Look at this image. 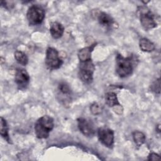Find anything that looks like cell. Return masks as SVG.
Instances as JSON below:
<instances>
[{
    "instance_id": "1",
    "label": "cell",
    "mask_w": 161,
    "mask_h": 161,
    "mask_svg": "<svg viewBox=\"0 0 161 161\" xmlns=\"http://www.w3.org/2000/svg\"><path fill=\"white\" fill-rule=\"evenodd\" d=\"M135 57L130 55L123 57L121 53H118L116 57L115 70L118 75L121 78L131 75L134 69V62Z\"/></svg>"
},
{
    "instance_id": "2",
    "label": "cell",
    "mask_w": 161,
    "mask_h": 161,
    "mask_svg": "<svg viewBox=\"0 0 161 161\" xmlns=\"http://www.w3.org/2000/svg\"><path fill=\"white\" fill-rule=\"evenodd\" d=\"M54 127L53 119L48 115H44L37 119L34 130L36 137L39 139L47 138Z\"/></svg>"
},
{
    "instance_id": "3",
    "label": "cell",
    "mask_w": 161,
    "mask_h": 161,
    "mask_svg": "<svg viewBox=\"0 0 161 161\" xmlns=\"http://www.w3.org/2000/svg\"><path fill=\"white\" fill-rule=\"evenodd\" d=\"M95 66L92 60L80 62L78 76L80 80L84 84H90L93 80V74Z\"/></svg>"
},
{
    "instance_id": "4",
    "label": "cell",
    "mask_w": 161,
    "mask_h": 161,
    "mask_svg": "<svg viewBox=\"0 0 161 161\" xmlns=\"http://www.w3.org/2000/svg\"><path fill=\"white\" fill-rule=\"evenodd\" d=\"M45 16L44 9L38 5L33 4L31 6L26 13V18L30 25H38L41 24Z\"/></svg>"
},
{
    "instance_id": "5",
    "label": "cell",
    "mask_w": 161,
    "mask_h": 161,
    "mask_svg": "<svg viewBox=\"0 0 161 161\" xmlns=\"http://www.w3.org/2000/svg\"><path fill=\"white\" fill-rule=\"evenodd\" d=\"M45 64L50 70L59 69L62 64L63 60L59 56L58 52L53 47H48L46 51Z\"/></svg>"
},
{
    "instance_id": "6",
    "label": "cell",
    "mask_w": 161,
    "mask_h": 161,
    "mask_svg": "<svg viewBox=\"0 0 161 161\" xmlns=\"http://www.w3.org/2000/svg\"><path fill=\"white\" fill-rule=\"evenodd\" d=\"M139 11L140 23L145 30H149L157 26V24L153 14L147 7H140Z\"/></svg>"
},
{
    "instance_id": "7",
    "label": "cell",
    "mask_w": 161,
    "mask_h": 161,
    "mask_svg": "<svg viewBox=\"0 0 161 161\" xmlns=\"http://www.w3.org/2000/svg\"><path fill=\"white\" fill-rule=\"evenodd\" d=\"M97 137L99 142L105 147L111 148L114 145V131L107 127H101L97 130Z\"/></svg>"
},
{
    "instance_id": "8",
    "label": "cell",
    "mask_w": 161,
    "mask_h": 161,
    "mask_svg": "<svg viewBox=\"0 0 161 161\" xmlns=\"http://www.w3.org/2000/svg\"><path fill=\"white\" fill-rule=\"evenodd\" d=\"M77 126L79 131L87 137H92L96 133L94 123L91 120L80 117L77 119Z\"/></svg>"
},
{
    "instance_id": "9",
    "label": "cell",
    "mask_w": 161,
    "mask_h": 161,
    "mask_svg": "<svg viewBox=\"0 0 161 161\" xmlns=\"http://www.w3.org/2000/svg\"><path fill=\"white\" fill-rule=\"evenodd\" d=\"M30 75L28 72L23 69H18L15 73L14 80L19 89H25L30 82Z\"/></svg>"
},
{
    "instance_id": "10",
    "label": "cell",
    "mask_w": 161,
    "mask_h": 161,
    "mask_svg": "<svg viewBox=\"0 0 161 161\" xmlns=\"http://www.w3.org/2000/svg\"><path fill=\"white\" fill-rule=\"evenodd\" d=\"M96 43H94L91 46L84 47L80 49L78 52V58L80 62H86L91 60V54L94 50Z\"/></svg>"
},
{
    "instance_id": "11",
    "label": "cell",
    "mask_w": 161,
    "mask_h": 161,
    "mask_svg": "<svg viewBox=\"0 0 161 161\" xmlns=\"http://www.w3.org/2000/svg\"><path fill=\"white\" fill-rule=\"evenodd\" d=\"M58 95L60 97V100L70 101L71 90L69 86L64 82H60L58 86Z\"/></svg>"
},
{
    "instance_id": "12",
    "label": "cell",
    "mask_w": 161,
    "mask_h": 161,
    "mask_svg": "<svg viewBox=\"0 0 161 161\" xmlns=\"http://www.w3.org/2000/svg\"><path fill=\"white\" fill-rule=\"evenodd\" d=\"M64 32V26L57 21L51 23L50 26V33L52 36L55 39H58L61 38Z\"/></svg>"
},
{
    "instance_id": "13",
    "label": "cell",
    "mask_w": 161,
    "mask_h": 161,
    "mask_svg": "<svg viewBox=\"0 0 161 161\" xmlns=\"http://www.w3.org/2000/svg\"><path fill=\"white\" fill-rule=\"evenodd\" d=\"M97 20L101 25L107 28L111 26L114 22L113 18L104 12H100L97 14Z\"/></svg>"
},
{
    "instance_id": "14",
    "label": "cell",
    "mask_w": 161,
    "mask_h": 161,
    "mask_svg": "<svg viewBox=\"0 0 161 161\" xmlns=\"http://www.w3.org/2000/svg\"><path fill=\"white\" fill-rule=\"evenodd\" d=\"M105 102L109 107L121 106L118 101L117 94L114 92H108L105 95Z\"/></svg>"
},
{
    "instance_id": "15",
    "label": "cell",
    "mask_w": 161,
    "mask_h": 161,
    "mask_svg": "<svg viewBox=\"0 0 161 161\" xmlns=\"http://www.w3.org/2000/svg\"><path fill=\"white\" fill-rule=\"evenodd\" d=\"M139 47L141 50L145 52H151L155 50V45L147 38H142L139 41Z\"/></svg>"
},
{
    "instance_id": "16",
    "label": "cell",
    "mask_w": 161,
    "mask_h": 161,
    "mask_svg": "<svg viewBox=\"0 0 161 161\" xmlns=\"http://www.w3.org/2000/svg\"><path fill=\"white\" fill-rule=\"evenodd\" d=\"M1 135L9 143H11V140L9 135V128L6 119L1 117Z\"/></svg>"
},
{
    "instance_id": "17",
    "label": "cell",
    "mask_w": 161,
    "mask_h": 161,
    "mask_svg": "<svg viewBox=\"0 0 161 161\" xmlns=\"http://www.w3.org/2000/svg\"><path fill=\"white\" fill-rule=\"evenodd\" d=\"M14 58L16 59V62L18 64L22 65H26L28 63V56L23 52L20 50H16L14 52Z\"/></svg>"
},
{
    "instance_id": "18",
    "label": "cell",
    "mask_w": 161,
    "mask_h": 161,
    "mask_svg": "<svg viewBox=\"0 0 161 161\" xmlns=\"http://www.w3.org/2000/svg\"><path fill=\"white\" fill-rule=\"evenodd\" d=\"M133 138L134 142L138 147L142 146L145 141V135L139 131H135L133 133Z\"/></svg>"
},
{
    "instance_id": "19",
    "label": "cell",
    "mask_w": 161,
    "mask_h": 161,
    "mask_svg": "<svg viewBox=\"0 0 161 161\" xmlns=\"http://www.w3.org/2000/svg\"><path fill=\"white\" fill-rule=\"evenodd\" d=\"M90 110H91V113L93 114L97 115V114H100L101 113L102 108L101 107V106L98 103H94L90 106Z\"/></svg>"
},
{
    "instance_id": "20",
    "label": "cell",
    "mask_w": 161,
    "mask_h": 161,
    "mask_svg": "<svg viewBox=\"0 0 161 161\" xmlns=\"http://www.w3.org/2000/svg\"><path fill=\"white\" fill-rule=\"evenodd\" d=\"M157 87L158 88L160 89V79H157L156 80V81H155L153 84L151 86V88L152 89L153 91H154L155 93H160V91L157 88Z\"/></svg>"
},
{
    "instance_id": "21",
    "label": "cell",
    "mask_w": 161,
    "mask_h": 161,
    "mask_svg": "<svg viewBox=\"0 0 161 161\" xmlns=\"http://www.w3.org/2000/svg\"><path fill=\"white\" fill-rule=\"evenodd\" d=\"M147 159L148 160H158L160 159V157L157 153L152 152L148 155Z\"/></svg>"
},
{
    "instance_id": "22",
    "label": "cell",
    "mask_w": 161,
    "mask_h": 161,
    "mask_svg": "<svg viewBox=\"0 0 161 161\" xmlns=\"http://www.w3.org/2000/svg\"><path fill=\"white\" fill-rule=\"evenodd\" d=\"M156 130H157V131H158V133H160V125H158L157 126Z\"/></svg>"
}]
</instances>
